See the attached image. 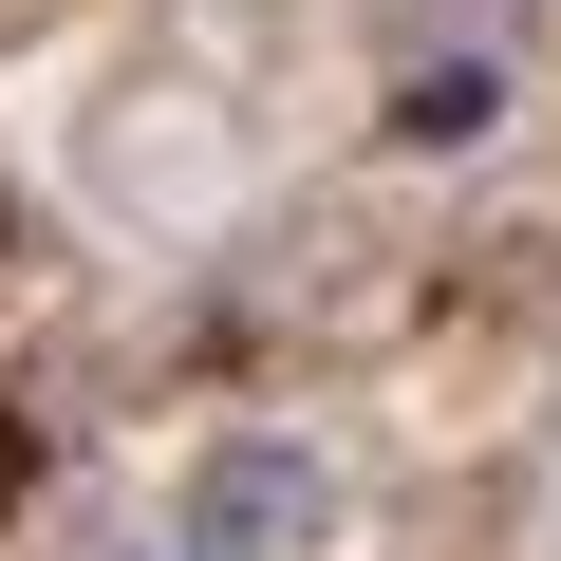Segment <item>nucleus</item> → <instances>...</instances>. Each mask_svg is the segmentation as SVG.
Wrapping results in <instances>:
<instances>
[{
  "label": "nucleus",
  "mask_w": 561,
  "mask_h": 561,
  "mask_svg": "<svg viewBox=\"0 0 561 561\" xmlns=\"http://www.w3.org/2000/svg\"><path fill=\"white\" fill-rule=\"evenodd\" d=\"M187 542L206 561H337V449L319 431H225L187 468Z\"/></svg>",
  "instance_id": "nucleus-1"
},
{
  "label": "nucleus",
  "mask_w": 561,
  "mask_h": 561,
  "mask_svg": "<svg viewBox=\"0 0 561 561\" xmlns=\"http://www.w3.org/2000/svg\"><path fill=\"white\" fill-rule=\"evenodd\" d=\"M375 131L393 150H486L505 131V38H393V76H375Z\"/></svg>",
  "instance_id": "nucleus-2"
},
{
  "label": "nucleus",
  "mask_w": 561,
  "mask_h": 561,
  "mask_svg": "<svg viewBox=\"0 0 561 561\" xmlns=\"http://www.w3.org/2000/svg\"><path fill=\"white\" fill-rule=\"evenodd\" d=\"M393 20H412V38H505V57H524L561 0H393Z\"/></svg>",
  "instance_id": "nucleus-3"
},
{
  "label": "nucleus",
  "mask_w": 561,
  "mask_h": 561,
  "mask_svg": "<svg viewBox=\"0 0 561 561\" xmlns=\"http://www.w3.org/2000/svg\"><path fill=\"white\" fill-rule=\"evenodd\" d=\"M131 561H206V542H187V524H169V542H131Z\"/></svg>",
  "instance_id": "nucleus-4"
}]
</instances>
